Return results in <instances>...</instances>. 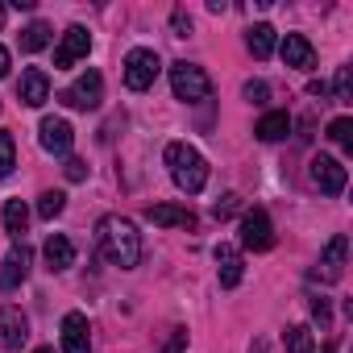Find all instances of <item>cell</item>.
Masks as SVG:
<instances>
[{
	"label": "cell",
	"instance_id": "obj_21",
	"mask_svg": "<svg viewBox=\"0 0 353 353\" xmlns=\"http://www.w3.org/2000/svg\"><path fill=\"white\" fill-rule=\"evenodd\" d=\"M283 341H287V353H316V332L307 324H291Z\"/></svg>",
	"mask_w": 353,
	"mask_h": 353
},
{
	"label": "cell",
	"instance_id": "obj_25",
	"mask_svg": "<svg viewBox=\"0 0 353 353\" xmlns=\"http://www.w3.org/2000/svg\"><path fill=\"white\" fill-rule=\"evenodd\" d=\"M63 208H67V196H63V192H42V200H38V216H42V221L63 216Z\"/></svg>",
	"mask_w": 353,
	"mask_h": 353
},
{
	"label": "cell",
	"instance_id": "obj_33",
	"mask_svg": "<svg viewBox=\"0 0 353 353\" xmlns=\"http://www.w3.org/2000/svg\"><path fill=\"white\" fill-rule=\"evenodd\" d=\"M63 170H67V179H71V183L88 179V162H79V158H67V166H63Z\"/></svg>",
	"mask_w": 353,
	"mask_h": 353
},
{
	"label": "cell",
	"instance_id": "obj_2",
	"mask_svg": "<svg viewBox=\"0 0 353 353\" xmlns=\"http://www.w3.org/2000/svg\"><path fill=\"white\" fill-rule=\"evenodd\" d=\"M166 166H170V179H174V188H179V192H188V196L204 192V183H208V162H204V154L196 145L170 141L166 145Z\"/></svg>",
	"mask_w": 353,
	"mask_h": 353
},
{
	"label": "cell",
	"instance_id": "obj_31",
	"mask_svg": "<svg viewBox=\"0 0 353 353\" xmlns=\"http://www.w3.org/2000/svg\"><path fill=\"white\" fill-rule=\"evenodd\" d=\"M170 30H174V38H188V34H192V17H188L183 9H174V13H170Z\"/></svg>",
	"mask_w": 353,
	"mask_h": 353
},
{
	"label": "cell",
	"instance_id": "obj_9",
	"mask_svg": "<svg viewBox=\"0 0 353 353\" xmlns=\"http://www.w3.org/2000/svg\"><path fill=\"white\" fill-rule=\"evenodd\" d=\"M88 50H92V38H88V30H83V26H71V30L63 34L59 50H54V71H67V67H75L79 59H88Z\"/></svg>",
	"mask_w": 353,
	"mask_h": 353
},
{
	"label": "cell",
	"instance_id": "obj_38",
	"mask_svg": "<svg viewBox=\"0 0 353 353\" xmlns=\"http://www.w3.org/2000/svg\"><path fill=\"white\" fill-rule=\"evenodd\" d=\"M34 353H54V349H34Z\"/></svg>",
	"mask_w": 353,
	"mask_h": 353
},
{
	"label": "cell",
	"instance_id": "obj_4",
	"mask_svg": "<svg viewBox=\"0 0 353 353\" xmlns=\"http://www.w3.org/2000/svg\"><path fill=\"white\" fill-rule=\"evenodd\" d=\"M158 71H162V59H158L154 50L137 46V50L125 54V88H129V92H145V88H154Z\"/></svg>",
	"mask_w": 353,
	"mask_h": 353
},
{
	"label": "cell",
	"instance_id": "obj_3",
	"mask_svg": "<svg viewBox=\"0 0 353 353\" xmlns=\"http://www.w3.org/2000/svg\"><path fill=\"white\" fill-rule=\"evenodd\" d=\"M170 92H174V100L200 104V100L212 96V79H208L204 67H196V63H170Z\"/></svg>",
	"mask_w": 353,
	"mask_h": 353
},
{
	"label": "cell",
	"instance_id": "obj_14",
	"mask_svg": "<svg viewBox=\"0 0 353 353\" xmlns=\"http://www.w3.org/2000/svg\"><path fill=\"white\" fill-rule=\"evenodd\" d=\"M145 221H154L162 229H196V212L192 208H179V204H150L145 208Z\"/></svg>",
	"mask_w": 353,
	"mask_h": 353
},
{
	"label": "cell",
	"instance_id": "obj_12",
	"mask_svg": "<svg viewBox=\"0 0 353 353\" xmlns=\"http://www.w3.org/2000/svg\"><path fill=\"white\" fill-rule=\"evenodd\" d=\"M38 141H42L46 154H67L71 141H75V129H71V121H63V117H46V121L38 125Z\"/></svg>",
	"mask_w": 353,
	"mask_h": 353
},
{
	"label": "cell",
	"instance_id": "obj_34",
	"mask_svg": "<svg viewBox=\"0 0 353 353\" xmlns=\"http://www.w3.org/2000/svg\"><path fill=\"white\" fill-rule=\"evenodd\" d=\"M5 75H9V50L0 46V79H5Z\"/></svg>",
	"mask_w": 353,
	"mask_h": 353
},
{
	"label": "cell",
	"instance_id": "obj_13",
	"mask_svg": "<svg viewBox=\"0 0 353 353\" xmlns=\"http://www.w3.org/2000/svg\"><path fill=\"white\" fill-rule=\"evenodd\" d=\"M63 353H92V328L83 312L63 316Z\"/></svg>",
	"mask_w": 353,
	"mask_h": 353
},
{
	"label": "cell",
	"instance_id": "obj_26",
	"mask_svg": "<svg viewBox=\"0 0 353 353\" xmlns=\"http://www.w3.org/2000/svg\"><path fill=\"white\" fill-rule=\"evenodd\" d=\"M332 100H336V104H353V71H349V67L336 71V79H332Z\"/></svg>",
	"mask_w": 353,
	"mask_h": 353
},
{
	"label": "cell",
	"instance_id": "obj_19",
	"mask_svg": "<svg viewBox=\"0 0 353 353\" xmlns=\"http://www.w3.org/2000/svg\"><path fill=\"white\" fill-rule=\"evenodd\" d=\"M274 42H279V34H274V26H266V21L245 34V46H250L254 59H270V54H274Z\"/></svg>",
	"mask_w": 353,
	"mask_h": 353
},
{
	"label": "cell",
	"instance_id": "obj_8",
	"mask_svg": "<svg viewBox=\"0 0 353 353\" xmlns=\"http://www.w3.org/2000/svg\"><path fill=\"white\" fill-rule=\"evenodd\" d=\"M30 262H34L30 245H26V241H21V245H13V250H9V258L0 262V291H17V287L30 279Z\"/></svg>",
	"mask_w": 353,
	"mask_h": 353
},
{
	"label": "cell",
	"instance_id": "obj_32",
	"mask_svg": "<svg viewBox=\"0 0 353 353\" xmlns=\"http://www.w3.org/2000/svg\"><path fill=\"white\" fill-rule=\"evenodd\" d=\"M183 349H188V328H174V332H170V341H166V349H162V353H183Z\"/></svg>",
	"mask_w": 353,
	"mask_h": 353
},
{
	"label": "cell",
	"instance_id": "obj_27",
	"mask_svg": "<svg viewBox=\"0 0 353 353\" xmlns=\"http://www.w3.org/2000/svg\"><path fill=\"white\" fill-rule=\"evenodd\" d=\"M328 137H332L341 150H353V121H349V117H336V121L328 125Z\"/></svg>",
	"mask_w": 353,
	"mask_h": 353
},
{
	"label": "cell",
	"instance_id": "obj_6",
	"mask_svg": "<svg viewBox=\"0 0 353 353\" xmlns=\"http://www.w3.org/2000/svg\"><path fill=\"white\" fill-rule=\"evenodd\" d=\"M241 245L254 250V254H266L274 245V225H270V212L266 208H250L241 216Z\"/></svg>",
	"mask_w": 353,
	"mask_h": 353
},
{
	"label": "cell",
	"instance_id": "obj_18",
	"mask_svg": "<svg viewBox=\"0 0 353 353\" xmlns=\"http://www.w3.org/2000/svg\"><path fill=\"white\" fill-rule=\"evenodd\" d=\"M42 254H46V266H50V270H67V266H75V245H71V237H63V233H50Z\"/></svg>",
	"mask_w": 353,
	"mask_h": 353
},
{
	"label": "cell",
	"instance_id": "obj_15",
	"mask_svg": "<svg viewBox=\"0 0 353 353\" xmlns=\"http://www.w3.org/2000/svg\"><path fill=\"white\" fill-rule=\"evenodd\" d=\"M17 96H21V104H30V108H42V104L50 100V79H46V71H38V67L21 71Z\"/></svg>",
	"mask_w": 353,
	"mask_h": 353
},
{
	"label": "cell",
	"instance_id": "obj_7",
	"mask_svg": "<svg viewBox=\"0 0 353 353\" xmlns=\"http://www.w3.org/2000/svg\"><path fill=\"white\" fill-rule=\"evenodd\" d=\"M312 183H316L324 196H341V192H345V183H349V170H345L336 158L316 154V158H312Z\"/></svg>",
	"mask_w": 353,
	"mask_h": 353
},
{
	"label": "cell",
	"instance_id": "obj_37",
	"mask_svg": "<svg viewBox=\"0 0 353 353\" xmlns=\"http://www.w3.org/2000/svg\"><path fill=\"white\" fill-rule=\"evenodd\" d=\"M0 26H5V5H0Z\"/></svg>",
	"mask_w": 353,
	"mask_h": 353
},
{
	"label": "cell",
	"instance_id": "obj_22",
	"mask_svg": "<svg viewBox=\"0 0 353 353\" xmlns=\"http://www.w3.org/2000/svg\"><path fill=\"white\" fill-rule=\"evenodd\" d=\"M5 229H9V237H26V229H30V208H26L21 200H9V204H5Z\"/></svg>",
	"mask_w": 353,
	"mask_h": 353
},
{
	"label": "cell",
	"instance_id": "obj_11",
	"mask_svg": "<svg viewBox=\"0 0 353 353\" xmlns=\"http://www.w3.org/2000/svg\"><path fill=\"white\" fill-rule=\"evenodd\" d=\"M345 258H349V241L336 233V237L324 245V254H320V266L312 270V279H320V283H336V279L345 274Z\"/></svg>",
	"mask_w": 353,
	"mask_h": 353
},
{
	"label": "cell",
	"instance_id": "obj_16",
	"mask_svg": "<svg viewBox=\"0 0 353 353\" xmlns=\"http://www.w3.org/2000/svg\"><path fill=\"white\" fill-rule=\"evenodd\" d=\"M279 50H283V63L287 67H299V71H312L316 67V50H312V42L303 34H287Z\"/></svg>",
	"mask_w": 353,
	"mask_h": 353
},
{
	"label": "cell",
	"instance_id": "obj_10",
	"mask_svg": "<svg viewBox=\"0 0 353 353\" xmlns=\"http://www.w3.org/2000/svg\"><path fill=\"white\" fill-rule=\"evenodd\" d=\"M30 341V320H26V312L21 307H0V349H21Z\"/></svg>",
	"mask_w": 353,
	"mask_h": 353
},
{
	"label": "cell",
	"instance_id": "obj_20",
	"mask_svg": "<svg viewBox=\"0 0 353 353\" xmlns=\"http://www.w3.org/2000/svg\"><path fill=\"white\" fill-rule=\"evenodd\" d=\"M254 133H258L262 141H279V137L291 133V117H287V112H266V117L254 125Z\"/></svg>",
	"mask_w": 353,
	"mask_h": 353
},
{
	"label": "cell",
	"instance_id": "obj_30",
	"mask_svg": "<svg viewBox=\"0 0 353 353\" xmlns=\"http://www.w3.org/2000/svg\"><path fill=\"white\" fill-rule=\"evenodd\" d=\"M245 100H250V104H266V100H270V88H266L262 79H250V83H245Z\"/></svg>",
	"mask_w": 353,
	"mask_h": 353
},
{
	"label": "cell",
	"instance_id": "obj_36",
	"mask_svg": "<svg viewBox=\"0 0 353 353\" xmlns=\"http://www.w3.org/2000/svg\"><path fill=\"white\" fill-rule=\"evenodd\" d=\"M320 353H336V345H332V341H328V345H324V349H320Z\"/></svg>",
	"mask_w": 353,
	"mask_h": 353
},
{
	"label": "cell",
	"instance_id": "obj_35",
	"mask_svg": "<svg viewBox=\"0 0 353 353\" xmlns=\"http://www.w3.org/2000/svg\"><path fill=\"white\" fill-rule=\"evenodd\" d=\"M250 353H270V349H266L262 341H254V345H250Z\"/></svg>",
	"mask_w": 353,
	"mask_h": 353
},
{
	"label": "cell",
	"instance_id": "obj_29",
	"mask_svg": "<svg viewBox=\"0 0 353 353\" xmlns=\"http://www.w3.org/2000/svg\"><path fill=\"white\" fill-rule=\"evenodd\" d=\"M237 208H241V196H237V192H225V196L216 200V208H212V216H216V221H229V216H233Z\"/></svg>",
	"mask_w": 353,
	"mask_h": 353
},
{
	"label": "cell",
	"instance_id": "obj_23",
	"mask_svg": "<svg viewBox=\"0 0 353 353\" xmlns=\"http://www.w3.org/2000/svg\"><path fill=\"white\" fill-rule=\"evenodd\" d=\"M46 46H50V26L46 21H34V26L21 30V50L34 54V50H46Z\"/></svg>",
	"mask_w": 353,
	"mask_h": 353
},
{
	"label": "cell",
	"instance_id": "obj_17",
	"mask_svg": "<svg viewBox=\"0 0 353 353\" xmlns=\"http://www.w3.org/2000/svg\"><path fill=\"white\" fill-rule=\"evenodd\" d=\"M212 258H216L221 287H229V291H233V287L241 283V274H245V266H241V254H237L233 245H216V254H212Z\"/></svg>",
	"mask_w": 353,
	"mask_h": 353
},
{
	"label": "cell",
	"instance_id": "obj_28",
	"mask_svg": "<svg viewBox=\"0 0 353 353\" xmlns=\"http://www.w3.org/2000/svg\"><path fill=\"white\" fill-rule=\"evenodd\" d=\"M312 320L320 324V332H332V312H328L324 295H312Z\"/></svg>",
	"mask_w": 353,
	"mask_h": 353
},
{
	"label": "cell",
	"instance_id": "obj_1",
	"mask_svg": "<svg viewBox=\"0 0 353 353\" xmlns=\"http://www.w3.org/2000/svg\"><path fill=\"white\" fill-rule=\"evenodd\" d=\"M96 237H100V250H104V258H108L112 266L133 270V266L141 262V237H137V229H133L125 216H104V221L96 225Z\"/></svg>",
	"mask_w": 353,
	"mask_h": 353
},
{
	"label": "cell",
	"instance_id": "obj_24",
	"mask_svg": "<svg viewBox=\"0 0 353 353\" xmlns=\"http://www.w3.org/2000/svg\"><path fill=\"white\" fill-rule=\"evenodd\" d=\"M17 166V145H13V133L9 129H0V179H9Z\"/></svg>",
	"mask_w": 353,
	"mask_h": 353
},
{
	"label": "cell",
	"instance_id": "obj_5",
	"mask_svg": "<svg viewBox=\"0 0 353 353\" xmlns=\"http://www.w3.org/2000/svg\"><path fill=\"white\" fill-rule=\"evenodd\" d=\"M59 100H63L67 108H83V112L100 108V100H104V79H100V71H83Z\"/></svg>",
	"mask_w": 353,
	"mask_h": 353
}]
</instances>
